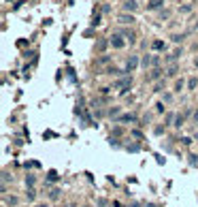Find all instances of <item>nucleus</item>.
Returning <instances> with one entry per match:
<instances>
[{"label":"nucleus","mask_w":198,"mask_h":207,"mask_svg":"<svg viewBox=\"0 0 198 207\" xmlns=\"http://www.w3.org/2000/svg\"><path fill=\"white\" fill-rule=\"evenodd\" d=\"M111 45L113 47H124V41L119 37H111Z\"/></svg>","instance_id":"4"},{"label":"nucleus","mask_w":198,"mask_h":207,"mask_svg":"<svg viewBox=\"0 0 198 207\" xmlns=\"http://www.w3.org/2000/svg\"><path fill=\"white\" fill-rule=\"evenodd\" d=\"M196 83H198L196 79H190V90H194V88H196Z\"/></svg>","instance_id":"11"},{"label":"nucleus","mask_w":198,"mask_h":207,"mask_svg":"<svg viewBox=\"0 0 198 207\" xmlns=\"http://www.w3.org/2000/svg\"><path fill=\"white\" fill-rule=\"evenodd\" d=\"M119 22H124V24H132V22H134V17H132V15H130V17H128V15H122V17H119Z\"/></svg>","instance_id":"6"},{"label":"nucleus","mask_w":198,"mask_h":207,"mask_svg":"<svg viewBox=\"0 0 198 207\" xmlns=\"http://www.w3.org/2000/svg\"><path fill=\"white\" fill-rule=\"evenodd\" d=\"M154 49H164V43H162V41H156V43H154Z\"/></svg>","instance_id":"8"},{"label":"nucleus","mask_w":198,"mask_h":207,"mask_svg":"<svg viewBox=\"0 0 198 207\" xmlns=\"http://www.w3.org/2000/svg\"><path fill=\"white\" fill-rule=\"evenodd\" d=\"M160 77V68H156V70H151V75H149V79H158Z\"/></svg>","instance_id":"7"},{"label":"nucleus","mask_w":198,"mask_h":207,"mask_svg":"<svg viewBox=\"0 0 198 207\" xmlns=\"http://www.w3.org/2000/svg\"><path fill=\"white\" fill-rule=\"evenodd\" d=\"M175 90H177V92H181V90H183V79H181V81H177V83H175Z\"/></svg>","instance_id":"9"},{"label":"nucleus","mask_w":198,"mask_h":207,"mask_svg":"<svg viewBox=\"0 0 198 207\" xmlns=\"http://www.w3.org/2000/svg\"><path fill=\"white\" fill-rule=\"evenodd\" d=\"M162 4H164V0H149L147 6H149V9H160Z\"/></svg>","instance_id":"3"},{"label":"nucleus","mask_w":198,"mask_h":207,"mask_svg":"<svg viewBox=\"0 0 198 207\" xmlns=\"http://www.w3.org/2000/svg\"><path fill=\"white\" fill-rule=\"evenodd\" d=\"M126 68H128V70H134V68H137V58H134V56L128 60V64H126Z\"/></svg>","instance_id":"5"},{"label":"nucleus","mask_w":198,"mask_h":207,"mask_svg":"<svg viewBox=\"0 0 198 207\" xmlns=\"http://www.w3.org/2000/svg\"><path fill=\"white\" fill-rule=\"evenodd\" d=\"M194 120H196V122H198V109H196V113H194Z\"/></svg>","instance_id":"12"},{"label":"nucleus","mask_w":198,"mask_h":207,"mask_svg":"<svg viewBox=\"0 0 198 207\" xmlns=\"http://www.w3.org/2000/svg\"><path fill=\"white\" fill-rule=\"evenodd\" d=\"M132 86V79L128 77V79H119L117 83H115V88H130Z\"/></svg>","instance_id":"1"},{"label":"nucleus","mask_w":198,"mask_h":207,"mask_svg":"<svg viewBox=\"0 0 198 207\" xmlns=\"http://www.w3.org/2000/svg\"><path fill=\"white\" fill-rule=\"evenodd\" d=\"M98 207H107V201L104 199H98Z\"/></svg>","instance_id":"10"},{"label":"nucleus","mask_w":198,"mask_h":207,"mask_svg":"<svg viewBox=\"0 0 198 207\" xmlns=\"http://www.w3.org/2000/svg\"><path fill=\"white\" fill-rule=\"evenodd\" d=\"M36 207H47V205H36Z\"/></svg>","instance_id":"13"},{"label":"nucleus","mask_w":198,"mask_h":207,"mask_svg":"<svg viewBox=\"0 0 198 207\" xmlns=\"http://www.w3.org/2000/svg\"><path fill=\"white\" fill-rule=\"evenodd\" d=\"M124 9H126V11H137V2H134V0H126Z\"/></svg>","instance_id":"2"}]
</instances>
